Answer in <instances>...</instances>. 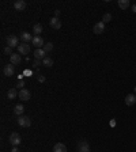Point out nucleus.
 <instances>
[{
  "label": "nucleus",
  "instance_id": "1",
  "mask_svg": "<svg viewBox=\"0 0 136 152\" xmlns=\"http://www.w3.org/2000/svg\"><path fill=\"white\" fill-rule=\"evenodd\" d=\"M8 141L12 147H19V144H21V136H19V133H16V132L11 133L10 134Z\"/></svg>",
  "mask_w": 136,
  "mask_h": 152
},
{
  "label": "nucleus",
  "instance_id": "2",
  "mask_svg": "<svg viewBox=\"0 0 136 152\" xmlns=\"http://www.w3.org/2000/svg\"><path fill=\"white\" fill-rule=\"evenodd\" d=\"M18 124L22 128H29V126L32 125V120H30V117H27V116H21L18 118Z\"/></svg>",
  "mask_w": 136,
  "mask_h": 152
},
{
  "label": "nucleus",
  "instance_id": "3",
  "mask_svg": "<svg viewBox=\"0 0 136 152\" xmlns=\"http://www.w3.org/2000/svg\"><path fill=\"white\" fill-rule=\"evenodd\" d=\"M78 152H90V145L86 140H80L78 141Z\"/></svg>",
  "mask_w": 136,
  "mask_h": 152
},
{
  "label": "nucleus",
  "instance_id": "4",
  "mask_svg": "<svg viewBox=\"0 0 136 152\" xmlns=\"http://www.w3.org/2000/svg\"><path fill=\"white\" fill-rule=\"evenodd\" d=\"M32 44L36 46L37 49H42V48H44V45H45V42H44V40H42L40 36H34Z\"/></svg>",
  "mask_w": 136,
  "mask_h": 152
},
{
  "label": "nucleus",
  "instance_id": "5",
  "mask_svg": "<svg viewBox=\"0 0 136 152\" xmlns=\"http://www.w3.org/2000/svg\"><path fill=\"white\" fill-rule=\"evenodd\" d=\"M3 73H4V76H12L14 73H15V65H12V64H7L4 68H3Z\"/></svg>",
  "mask_w": 136,
  "mask_h": 152
},
{
  "label": "nucleus",
  "instance_id": "6",
  "mask_svg": "<svg viewBox=\"0 0 136 152\" xmlns=\"http://www.w3.org/2000/svg\"><path fill=\"white\" fill-rule=\"evenodd\" d=\"M33 38H34V37H33L30 33H27V31H22V33H21V36H19V40L22 41L23 44H27V42L33 41Z\"/></svg>",
  "mask_w": 136,
  "mask_h": 152
},
{
  "label": "nucleus",
  "instance_id": "7",
  "mask_svg": "<svg viewBox=\"0 0 136 152\" xmlns=\"http://www.w3.org/2000/svg\"><path fill=\"white\" fill-rule=\"evenodd\" d=\"M18 97H19V99H21V101H29V99H30V91H29L27 88L19 90Z\"/></svg>",
  "mask_w": 136,
  "mask_h": 152
},
{
  "label": "nucleus",
  "instance_id": "8",
  "mask_svg": "<svg viewBox=\"0 0 136 152\" xmlns=\"http://www.w3.org/2000/svg\"><path fill=\"white\" fill-rule=\"evenodd\" d=\"M22 61V58L19 56V53H12L10 56V64H12V65H19Z\"/></svg>",
  "mask_w": 136,
  "mask_h": 152
},
{
  "label": "nucleus",
  "instance_id": "9",
  "mask_svg": "<svg viewBox=\"0 0 136 152\" xmlns=\"http://www.w3.org/2000/svg\"><path fill=\"white\" fill-rule=\"evenodd\" d=\"M93 31H94L95 34H102V33L105 31V23L104 22L95 23L94 27H93Z\"/></svg>",
  "mask_w": 136,
  "mask_h": 152
},
{
  "label": "nucleus",
  "instance_id": "10",
  "mask_svg": "<svg viewBox=\"0 0 136 152\" xmlns=\"http://www.w3.org/2000/svg\"><path fill=\"white\" fill-rule=\"evenodd\" d=\"M7 44H8V46H11V48H16V46H19L18 45V37L16 36H8L7 37Z\"/></svg>",
  "mask_w": 136,
  "mask_h": 152
},
{
  "label": "nucleus",
  "instance_id": "11",
  "mask_svg": "<svg viewBox=\"0 0 136 152\" xmlns=\"http://www.w3.org/2000/svg\"><path fill=\"white\" fill-rule=\"evenodd\" d=\"M18 50H19V54H29L30 53V45L29 44H19Z\"/></svg>",
  "mask_w": 136,
  "mask_h": 152
},
{
  "label": "nucleus",
  "instance_id": "12",
  "mask_svg": "<svg viewBox=\"0 0 136 152\" xmlns=\"http://www.w3.org/2000/svg\"><path fill=\"white\" fill-rule=\"evenodd\" d=\"M136 103V95L135 94H128L125 97V105L127 106H133Z\"/></svg>",
  "mask_w": 136,
  "mask_h": 152
},
{
  "label": "nucleus",
  "instance_id": "13",
  "mask_svg": "<svg viewBox=\"0 0 136 152\" xmlns=\"http://www.w3.org/2000/svg\"><path fill=\"white\" fill-rule=\"evenodd\" d=\"M26 1H23V0H16L15 3H14V8L16 10V11H23V10L26 8Z\"/></svg>",
  "mask_w": 136,
  "mask_h": 152
},
{
  "label": "nucleus",
  "instance_id": "14",
  "mask_svg": "<svg viewBox=\"0 0 136 152\" xmlns=\"http://www.w3.org/2000/svg\"><path fill=\"white\" fill-rule=\"evenodd\" d=\"M34 57H36V60H44L46 57V52L44 49H36L34 50Z\"/></svg>",
  "mask_w": 136,
  "mask_h": 152
},
{
  "label": "nucleus",
  "instance_id": "15",
  "mask_svg": "<svg viewBox=\"0 0 136 152\" xmlns=\"http://www.w3.org/2000/svg\"><path fill=\"white\" fill-rule=\"evenodd\" d=\"M49 25H50V27H52V29H56V30H59L60 27H61V22H60V19L59 18H54V16L50 19Z\"/></svg>",
  "mask_w": 136,
  "mask_h": 152
},
{
  "label": "nucleus",
  "instance_id": "16",
  "mask_svg": "<svg viewBox=\"0 0 136 152\" xmlns=\"http://www.w3.org/2000/svg\"><path fill=\"white\" fill-rule=\"evenodd\" d=\"M18 94H19V92L16 91V88H10L8 91H7V98L12 101V99L18 98Z\"/></svg>",
  "mask_w": 136,
  "mask_h": 152
},
{
  "label": "nucleus",
  "instance_id": "17",
  "mask_svg": "<svg viewBox=\"0 0 136 152\" xmlns=\"http://www.w3.org/2000/svg\"><path fill=\"white\" fill-rule=\"evenodd\" d=\"M53 152H67V147L63 143H57V144H54Z\"/></svg>",
  "mask_w": 136,
  "mask_h": 152
},
{
  "label": "nucleus",
  "instance_id": "18",
  "mask_svg": "<svg viewBox=\"0 0 136 152\" xmlns=\"http://www.w3.org/2000/svg\"><path fill=\"white\" fill-rule=\"evenodd\" d=\"M33 33H34V36H40L41 33H42V25L41 23H36L33 26Z\"/></svg>",
  "mask_w": 136,
  "mask_h": 152
},
{
  "label": "nucleus",
  "instance_id": "19",
  "mask_svg": "<svg viewBox=\"0 0 136 152\" xmlns=\"http://www.w3.org/2000/svg\"><path fill=\"white\" fill-rule=\"evenodd\" d=\"M23 112H25V107H23V105H16L15 109H14V113L16 114V116H23Z\"/></svg>",
  "mask_w": 136,
  "mask_h": 152
},
{
  "label": "nucleus",
  "instance_id": "20",
  "mask_svg": "<svg viewBox=\"0 0 136 152\" xmlns=\"http://www.w3.org/2000/svg\"><path fill=\"white\" fill-rule=\"evenodd\" d=\"M129 0H118V7L121 10H127L128 7H129Z\"/></svg>",
  "mask_w": 136,
  "mask_h": 152
},
{
  "label": "nucleus",
  "instance_id": "21",
  "mask_svg": "<svg viewBox=\"0 0 136 152\" xmlns=\"http://www.w3.org/2000/svg\"><path fill=\"white\" fill-rule=\"evenodd\" d=\"M42 65H45V67H52V65H53V60H52V58L50 57H48V56H46L45 58H44V60H42Z\"/></svg>",
  "mask_w": 136,
  "mask_h": 152
},
{
  "label": "nucleus",
  "instance_id": "22",
  "mask_svg": "<svg viewBox=\"0 0 136 152\" xmlns=\"http://www.w3.org/2000/svg\"><path fill=\"white\" fill-rule=\"evenodd\" d=\"M42 49L45 50L46 53H49V52H52V49H53V44H52V42H48V44L44 45V48H42Z\"/></svg>",
  "mask_w": 136,
  "mask_h": 152
},
{
  "label": "nucleus",
  "instance_id": "23",
  "mask_svg": "<svg viewBox=\"0 0 136 152\" xmlns=\"http://www.w3.org/2000/svg\"><path fill=\"white\" fill-rule=\"evenodd\" d=\"M110 21H112V15H110L109 12H106V14L104 15V18H102V22H104V23H108V22H110Z\"/></svg>",
  "mask_w": 136,
  "mask_h": 152
},
{
  "label": "nucleus",
  "instance_id": "24",
  "mask_svg": "<svg viewBox=\"0 0 136 152\" xmlns=\"http://www.w3.org/2000/svg\"><path fill=\"white\" fill-rule=\"evenodd\" d=\"M4 53H5V54H10V56H11V54H12V48L7 45V46H5V49H4Z\"/></svg>",
  "mask_w": 136,
  "mask_h": 152
},
{
  "label": "nucleus",
  "instance_id": "25",
  "mask_svg": "<svg viewBox=\"0 0 136 152\" xmlns=\"http://www.w3.org/2000/svg\"><path fill=\"white\" fill-rule=\"evenodd\" d=\"M23 86H25V81H23L22 79H19V80H18V83H16V87L22 90V88H23Z\"/></svg>",
  "mask_w": 136,
  "mask_h": 152
},
{
  "label": "nucleus",
  "instance_id": "26",
  "mask_svg": "<svg viewBox=\"0 0 136 152\" xmlns=\"http://www.w3.org/2000/svg\"><path fill=\"white\" fill-rule=\"evenodd\" d=\"M37 80L40 81V83H44V81H45V76H44V75H41V73H40V75L37 76Z\"/></svg>",
  "mask_w": 136,
  "mask_h": 152
},
{
  "label": "nucleus",
  "instance_id": "27",
  "mask_svg": "<svg viewBox=\"0 0 136 152\" xmlns=\"http://www.w3.org/2000/svg\"><path fill=\"white\" fill-rule=\"evenodd\" d=\"M41 65V60H34V63H33V67H38Z\"/></svg>",
  "mask_w": 136,
  "mask_h": 152
},
{
  "label": "nucleus",
  "instance_id": "28",
  "mask_svg": "<svg viewBox=\"0 0 136 152\" xmlns=\"http://www.w3.org/2000/svg\"><path fill=\"white\" fill-rule=\"evenodd\" d=\"M60 16V10H54V18H59Z\"/></svg>",
  "mask_w": 136,
  "mask_h": 152
},
{
  "label": "nucleus",
  "instance_id": "29",
  "mask_svg": "<svg viewBox=\"0 0 136 152\" xmlns=\"http://www.w3.org/2000/svg\"><path fill=\"white\" fill-rule=\"evenodd\" d=\"M11 152H19V149H18V147H14L12 149H11Z\"/></svg>",
  "mask_w": 136,
  "mask_h": 152
},
{
  "label": "nucleus",
  "instance_id": "30",
  "mask_svg": "<svg viewBox=\"0 0 136 152\" xmlns=\"http://www.w3.org/2000/svg\"><path fill=\"white\" fill-rule=\"evenodd\" d=\"M132 11H133V12L136 14V4H133V5H132Z\"/></svg>",
  "mask_w": 136,
  "mask_h": 152
},
{
  "label": "nucleus",
  "instance_id": "31",
  "mask_svg": "<svg viewBox=\"0 0 136 152\" xmlns=\"http://www.w3.org/2000/svg\"><path fill=\"white\" fill-rule=\"evenodd\" d=\"M25 75H32V71H25Z\"/></svg>",
  "mask_w": 136,
  "mask_h": 152
},
{
  "label": "nucleus",
  "instance_id": "32",
  "mask_svg": "<svg viewBox=\"0 0 136 152\" xmlns=\"http://www.w3.org/2000/svg\"><path fill=\"white\" fill-rule=\"evenodd\" d=\"M135 95H136V87H135Z\"/></svg>",
  "mask_w": 136,
  "mask_h": 152
}]
</instances>
